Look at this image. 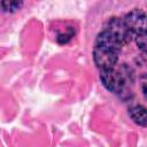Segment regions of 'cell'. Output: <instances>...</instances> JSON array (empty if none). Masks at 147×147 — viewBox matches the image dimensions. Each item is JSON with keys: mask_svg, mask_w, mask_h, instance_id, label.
I'll use <instances>...</instances> for the list:
<instances>
[{"mask_svg": "<svg viewBox=\"0 0 147 147\" xmlns=\"http://www.w3.org/2000/svg\"><path fill=\"white\" fill-rule=\"evenodd\" d=\"M106 30L111 32L123 45L130 42L132 37H134L133 33L127 29L126 24L124 23V20L117 18V17L110 18L108 21V23L106 25Z\"/></svg>", "mask_w": 147, "mask_h": 147, "instance_id": "cell-4", "label": "cell"}, {"mask_svg": "<svg viewBox=\"0 0 147 147\" xmlns=\"http://www.w3.org/2000/svg\"><path fill=\"white\" fill-rule=\"evenodd\" d=\"M118 54H119V52L116 49L95 45L94 51H93V59H94L95 64L101 70L109 69V68L115 67L117 59H118Z\"/></svg>", "mask_w": 147, "mask_h": 147, "instance_id": "cell-1", "label": "cell"}, {"mask_svg": "<svg viewBox=\"0 0 147 147\" xmlns=\"http://www.w3.org/2000/svg\"><path fill=\"white\" fill-rule=\"evenodd\" d=\"M123 20L127 29L133 33V36L147 31V14L141 9L131 10L125 15Z\"/></svg>", "mask_w": 147, "mask_h": 147, "instance_id": "cell-3", "label": "cell"}, {"mask_svg": "<svg viewBox=\"0 0 147 147\" xmlns=\"http://www.w3.org/2000/svg\"><path fill=\"white\" fill-rule=\"evenodd\" d=\"M100 79L103 84V86L113 92V93H118L123 90L125 79L123 75L117 71L115 68H109V69H102L100 74Z\"/></svg>", "mask_w": 147, "mask_h": 147, "instance_id": "cell-2", "label": "cell"}, {"mask_svg": "<svg viewBox=\"0 0 147 147\" xmlns=\"http://www.w3.org/2000/svg\"><path fill=\"white\" fill-rule=\"evenodd\" d=\"M136 42L137 46L145 53H147V31L141 32L136 36Z\"/></svg>", "mask_w": 147, "mask_h": 147, "instance_id": "cell-7", "label": "cell"}, {"mask_svg": "<svg viewBox=\"0 0 147 147\" xmlns=\"http://www.w3.org/2000/svg\"><path fill=\"white\" fill-rule=\"evenodd\" d=\"M129 115L134 123L141 126H147V109L142 106H134L129 110Z\"/></svg>", "mask_w": 147, "mask_h": 147, "instance_id": "cell-5", "label": "cell"}, {"mask_svg": "<svg viewBox=\"0 0 147 147\" xmlns=\"http://www.w3.org/2000/svg\"><path fill=\"white\" fill-rule=\"evenodd\" d=\"M144 95H145V98L147 99V83L144 85Z\"/></svg>", "mask_w": 147, "mask_h": 147, "instance_id": "cell-8", "label": "cell"}, {"mask_svg": "<svg viewBox=\"0 0 147 147\" xmlns=\"http://www.w3.org/2000/svg\"><path fill=\"white\" fill-rule=\"evenodd\" d=\"M23 0H2V8L7 13H14L21 9Z\"/></svg>", "mask_w": 147, "mask_h": 147, "instance_id": "cell-6", "label": "cell"}]
</instances>
